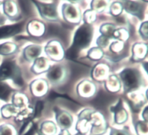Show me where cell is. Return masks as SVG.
I'll return each instance as SVG.
<instances>
[{"instance_id":"obj_1","label":"cell","mask_w":148,"mask_h":135,"mask_svg":"<svg viewBox=\"0 0 148 135\" xmlns=\"http://www.w3.org/2000/svg\"><path fill=\"white\" fill-rule=\"evenodd\" d=\"M94 28L92 25L83 23L75 31L73 37V41L69 53L72 57L76 56L81 51L89 47L92 40Z\"/></svg>"},{"instance_id":"obj_2","label":"cell","mask_w":148,"mask_h":135,"mask_svg":"<svg viewBox=\"0 0 148 135\" xmlns=\"http://www.w3.org/2000/svg\"><path fill=\"white\" fill-rule=\"evenodd\" d=\"M118 77L126 94L137 91L144 85L143 75L137 68H124L119 72Z\"/></svg>"},{"instance_id":"obj_3","label":"cell","mask_w":148,"mask_h":135,"mask_svg":"<svg viewBox=\"0 0 148 135\" xmlns=\"http://www.w3.org/2000/svg\"><path fill=\"white\" fill-rule=\"evenodd\" d=\"M5 80H12L18 86L24 85L21 69L13 59H5L0 65V81Z\"/></svg>"},{"instance_id":"obj_4","label":"cell","mask_w":148,"mask_h":135,"mask_svg":"<svg viewBox=\"0 0 148 135\" xmlns=\"http://www.w3.org/2000/svg\"><path fill=\"white\" fill-rule=\"evenodd\" d=\"M38 11L39 14L43 20L48 22H56L59 20L57 7L55 1L48 3L42 1H33Z\"/></svg>"},{"instance_id":"obj_5","label":"cell","mask_w":148,"mask_h":135,"mask_svg":"<svg viewBox=\"0 0 148 135\" xmlns=\"http://www.w3.org/2000/svg\"><path fill=\"white\" fill-rule=\"evenodd\" d=\"M77 1H68L64 3L61 8L63 20L72 25H78L82 20V13L79 6L75 4Z\"/></svg>"},{"instance_id":"obj_6","label":"cell","mask_w":148,"mask_h":135,"mask_svg":"<svg viewBox=\"0 0 148 135\" xmlns=\"http://www.w3.org/2000/svg\"><path fill=\"white\" fill-rule=\"evenodd\" d=\"M44 53L49 60L54 62H62L65 57V51L62 44L56 39L49 40L46 43Z\"/></svg>"},{"instance_id":"obj_7","label":"cell","mask_w":148,"mask_h":135,"mask_svg":"<svg viewBox=\"0 0 148 135\" xmlns=\"http://www.w3.org/2000/svg\"><path fill=\"white\" fill-rule=\"evenodd\" d=\"M68 71L66 66L62 64H54L51 66L46 72V78L49 83L53 85H59L64 83L67 78Z\"/></svg>"},{"instance_id":"obj_8","label":"cell","mask_w":148,"mask_h":135,"mask_svg":"<svg viewBox=\"0 0 148 135\" xmlns=\"http://www.w3.org/2000/svg\"><path fill=\"white\" fill-rule=\"evenodd\" d=\"M90 135H103L108 131V124L101 113L94 111L90 116Z\"/></svg>"},{"instance_id":"obj_9","label":"cell","mask_w":148,"mask_h":135,"mask_svg":"<svg viewBox=\"0 0 148 135\" xmlns=\"http://www.w3.org/2000/svg\"><path fill=\"white\" fill-rule=\"evenodd\" d=\"M110 111L114 115V124L115 125H123L128 121L129 113L121 98L118 100L115 105L110 107Z\"/></svg>"},{"instance_id":"obj_10","label":"cell","mask_w":148,"mask_h":135,"mask_svg":"<svg viewBox=\"0 0 148 135\" xmlns=\"http://www.w3.org/2000/svg\"><path fill=\"white\" fill-rule=\"evenodd\" d=\"M94 110L92 108H85L79 112L77 116V121L75 125L77 132L88 134L90 130V116Z\"/></svg>"},{"instance_id":"obj_11","label":"cell","mask_w":148,"mask_h":135,"mask_svg":"<svg viewBox=\"0 0 148 135\" xmlns=\"http://www.w3.org/2000/svg\"><path fill=\"white\" fill-rule=\"evenodd\" d=\"M55 114L56 126L61 130H69L74 124V118L72 114L67 111L61 109L60 108L55 106L53 108Z\"/></svg>"},{"instance_id":"obj_12","label":"cell","mask_w":148,"mask_h":135,"mask_svg":"<svg viewBox=\"0 0 148 135\" xmlns=\"http://www.w3.org/2000/svg\"><path fill=\"white\" fill-rule=\"evenodd\" d=\"M77 94L82 98H90L96 94L97 87L90 79H82L78 83L76 88Z\"/></svg>"},{"instance_id":"obj_13","label":"cell","mask_w":148,"mask_h":135,"mask_svg":"<svg viewBox=\"0 0 148 135\" xmlns=\"http://www.w3.org/2000/svg\"><path fill=\"white\" fill-rule=\"evenodd\" d=\"M29 88L33 96L36 98H42L49 92V83L43 78H37L30 82Z\"/></svg>"},{"instance_id":"obj_14","label":"cell","mask_w":148,"mask_h":135,"mask_svg":"<svg viewBox=\"0 0 148 135\" xmlns=\"http://www.w3.org/2000/svg\"><path fill=\"white\" fill-rule=\"evenodd\" d=\"M121 4L123 6V10L126 12L137 17L139 20H143L145 8L141 2L136 1H122Z\"/></svg>"},{"instance_id":"obj_15","label":"cell","mask_w":148,"mask_h":135,"mask_svg":"<svg viewBox=\"0 0 148 135\" xmlns=\"http://www.w3.org/2000/svg\"><path fill=\"white\" fill-rule=\"evenodd\" d=\"M110 75V67L107 64L98 62L92 67L90 72L91 79L98 82H103Z\"/></svg>"},{"instance_id":"obj_16","label":"cell","mask_w":148,"mask_h":135,"mask_svg":"<svg viewBox=\"0 0 148 135\" xmlns=\"http://www.w3.org/2000/svg\"><path fill=\"white\" fill-rule=\"evenodd\" d=\"M2 11L10 21L16 22L20 19V9L15 1H4L2 4Z\"/></svg>"},{"instance_id":"obj_17","label":"cell","mask_w":148,"mask_h":135,"mask_svg":"<svg viewBox=\"0 0 148 135\" xmlns=\"http://www.w3.org/2000/svg\"><path fill=\"white\" fill-rule=\"evenodd\" d=\"M46 30V25L38 20H31L27 23L26 31L31 37L39 38L45 34Z\"/></svg>"},{"instance_id":"obj_18","label":"cell","mask_w":148,"mask_h":135,"mask_svg":"<svg viewBox=\"0 0 148 135\" xmlns=\"http://www.w3.org/2000/svg\"><path fill=\"white\" fill-rule=\"evenodd\" d=\"M148 46L145 43H135L132 47L131 61L133 62H143L147 56Z\"/></svg>"},{"instance_id":"obj_19","label":"cell","mask_w":148,"mask_h":135,"mask_svg":"<svg viewBox=\"0 0 148 135\" xmlns=\"http://www.w3.org/2000/svg\"><path fill=\"white\" fill-rule=\"evenodd\" d=\"M43 51V47L38 44H30L25 46L23 51V56L26 62L31 63L40 57Z\"/></svg>"},{"instance_id":"obj_20","label":"cell","mask_w":148,"mask_h":135,"mask_svg":"<svg viewBox=\"0 0 148 135\" xmlns=\"http://www.w3.org/2000/svg\"><path fill=\"white\" fill-rule=\"evenodd\" d=\"M50 60L44 56H40L37 58L33 62V65L30 68V71L35 75H41L46 73L51 67Z\"/></svg>"},{"instance_id":"obj_21","label":"cell","mask_w":148,"mask_h":135,"mask_svg":"<svg viewBox=\"0 0 148 135\" xmlns=\"http://www.w3.org/2000/svg\"><path fill=\"white\" fill-rule=\"evenodd\" d=\"M105 89L111 93H117L121 89V83L118 75L111 74L103 82Z\"/></svg>"},{"instance_id":"obj_22","label":"cell","mask_w":148,"mask_h":135,"mask_svg":"<svg viewBox=\"0 0 148 135\" xmlns=\"http://www.w3.org/2000/svg\"><path fill=\"white\" fill-rule=\"evenodd\" d=\"M11 103L19 111L27 108L30 105L29 99L24 93L21 92H15L12 96Z\"/></svg>"},{"instance_id":"obj_23","label":"cell","mask_w":148,"mask_h":135,"mask_svg":"<svg viewBox=\"0 0 148 135\" xmlns=\"http://www.w3.org/2000/svg\"><path fill=\"white\" fill-rule=\"evenodd\" d=\"M23 23H20L0 27V38H5L18 34L23 29Z\"/></svg>"},{"instance_id":"obj_24","label":"cell","mask_w":148,"mask_h":135,"mask_svg":"<svg viewBox=\"0 0 148 135\" xmlns=\"http://www.w3.org/2000/svg\"><path fill=\"white\" fill-rule=\"evenodd\" d=\"M57 132L58 128L56 123L51 120L42 122L37 130V133L39 135H56Z\"/></svg>"},{"instance_id":"obj_25","label":"cell","mask_w":148,"mask_h":135,"mask_svg":"<svg viewBox=\"0 0 148 135\" xmlns=\"http://www.w3.org/2000/svg\"><path fill=\"white\" fill-rule=\"evenodd\" d=\"M130 98V101L132 104V107L135 109H140L142 106H143V104L146 102L147 98L144 97L143 93L137 91L131 93L127 94Z\"/></svg>"},{"instance_id":"obj_26","label":"cell","mask_w":148,"mask_h":135,"mask_svg":"<svg viewBox=\"0 0 148 135\" xmlns=\"http://www.w3.org/2000/svg\"><path fill=\"white\" fill-rule=\"evenodd\" d=\"M18 46L13 42L7 41L0 44V55L4 56H11L18 51Z\"/></svg>"},{"instance_id":"obj_27","label":"cell","mask_w":148,"mask_h":135,"mask_svg":"<svg viewBox=\"0 0 148 135\" xmlns=\"http://www.w3.org/2000/svg\"><path fill=\"white\" fill-rule=\"evenodd\" d=\"M130 31L126 27H116L113 33V39L114 40L125 43L130 39Z\"/></svg>"},{"instance_id":"obj_28","label":"cell","mask_w":148,"mask_h":135,"mask_svg":"<svg viewBox=\"0 0 148 135\" xmlns=\"http://www.w3.org/2000/svg\"><path fill=\"white\" fill-rule=\"evenodd\" d=\"M0 111L2 118L5 119H9L12 117L14 118L18 113V110L12 103H7L3 106Z\"/></svg>"},{"instance_id":"obj_29","label":"cell","mask_w":148,"mask_h":135,"mask_svg":"<svg viewBox=\"0 0 148 135\" xmlns=\"http://www.w3.org/2000/svg\"><path fill=\"white\" fill-rule=\"evenodd\" d=\"M104 54H105V53H104L103 49H101L98 46H94V47L90 48L88 51L87 57L91 61L98 62V61H100L103 58Z\"/></svg>"},{"instance_id":"obj_30","label":"cell","mask_w":148,"mask_h":135,"mask_svg":"<svg viewBox=\"0 0 148 135\" xmlns=\"http://www.w3.org/2000/svg\"><path fill=\"white\" fill-rule=\"evenodd\" d=\"M116 28V26L114 23H103L99 27V33H101V36H105L109 39H113V33Z\"/></svg>"},{"instance_id":"obj_31","label":"cell","mask_w":148,"mask_h":135,"mask_svg":"<svg viewBox=\"0 0 148 135\" xmlns=\"http://www.w3.org/2000/svg\"><path fill=\"white\" fill-rule=\"evenodd\" d=\"M90 10L95 12V13H101L108 8V2L106 1H99V0H93L90 2Z\"/></svg>"},{"instance_id":"obj_32","label":"cell","mask_w":148,"mask_h":135,"mask_svg":"<svg viewBox=\"0 0 148 135\" xmlns=\"http://www.w3.org/2000/svg\"><path fill=\"white\" fill-rule=\"evenodd\" d=\"M123 6L121 1H113L108 7V13L113 17H119L122 14Z\"/></svg>"},{"instance_id":"obj_33","label":"cell","mask_w":148,"mask_h":135,"mask_svg":"<svg viewBox=\"0 0 148 135\" xmlns=\"http://www.w3.org/2000/svg\"><path fill=\"white\" fill-rule=\"evenodd\" d=\"M96 13L92 10H86L84 12L82 16V19L83 20V23L87 25H92L96 20Z\"/></svg>"},{"instance_id":"obj_34","label":"cell","mask_w":148,"mask_h":135,"mask_svg":"<svg viewBox=\"0 0 148 135\" xmlns=\"http://www.w3.org/2000/svg\"><path fill=\"white\" fill-rule=\"evenodd\" d=\"M13 90L7 84L0 81V99L7 101Z\"/></svg>"},{"instance_id":"obj_35","label":"cell","mask_w":148,"mask_h":135,"mask_svg":"<svg viewBox=\"0 0 148 135\" xmlns=\"http://www.w3.org/2000/svg\"><path fill=\"white\" fill-rule=\"evenodd\" d=\"M134 130L137 135H148V124L144 121H137L134 124Z\"/></svg>"},{"instance_id":"obj_36","label":"cell","mask_w":148,"mask_h":135,"mask_svg":"<svg viewBox=\"0 0 148 135\" xmlns=\"http://www.w3.org/2000/svg\"><path fill=\"white\" fill-rule=\"evenodd\" d=\"M0 135H17V132L14 126L4 124L0 126Z\"/></svg>"},{"instance_id":"obj_37","label":"cell","mask_w":148,"mask_h":135,"mask_svg":"<svg viewBox=\"0 0 148 135\" xmlns=\"http://www.w3.org/2000/svg\"><path fill=\"white\" fill-rule=\"evenodd\" d=\"M109 51L113 53H119L124 50V43L119 40H113L109 44Z\"/></svg>"},{"instance_id":"obj_38","label":"cell","mask_w":148,"mask_h":135,"mask_svg":"<svg viewBox=\"0 0 148 135\" xmlns=\"http://www.w3.org/2000/svg\"><path fill=\"white\" fill-rule=\"evenodd\" d=\"M138 33L140 37L144 40H147L148 38V22L147 20L143 22L139 27Z\"/></svg>"},{"instance_id":"obj_39","label":"cell","mask_w":148,"mask_h":135,"mask_svg":"<svg viewBox=\"0 0 148 135\" xmlns=\"http://www.w3.org/2000/svg\"><path fill=\"white\" fill-rule=\"evenodd\" d=\"M110 40H111V39H109L108 38H106L105 36H103L100 35V36H98V38L96 39L95 43H96V45L98 47L103 49L105 48H106L108 46H109Z\"/></svg>"},{"instance_id":"obj_40","label":"cell","mask_w":148,"mask_h":135,"mask_svg":"<svg viewBox=\"0 0 148 135\" xmlns=\"http://www.w3.org/2000/svg\"><path fill=\"white\" fill-rule=\"evenodd\" d=\"M43 107H44V105H43V102L41 101H39L36 103L35 107H33V119L36 118H38V117L40 116L42 114V111L43 109Z\"/></svg>"},{"instance_id":"obj_41","label":"cell","mask_w":148,"mask_h":135,"mask_svg":"<svg viewBox=\"0 0 148 135\" xmlns=\"http://www.w3.org/2000/svg\"><path fill=\"white\" fill-rule=\"evenodd\" d=\"M109 135H131V134L130 132L124 129H116L114 127H111Z\"/></svg>"},{"instance_id":"obj_42","label":"cell","mask_w":148,"mask_h":135,"mask_svg":"<svg viewBox=\"0 0 148 135\" xmlns=\"http://www.w3.org/2000/svg\"><path fill=\"white\" fill-rule=\"evenodd\" d=\"M142 119H143V121H145V122H148V106H146L143 110V112H142Z\"/></svg>"},{"instance_id":"obj_43","label":"cell","mask_w":148,"mask_h":135,"mask_svg":"<svg viewBox=\"0 0 148 135\" xmlns=\"http://www.w3.org/2000/svg\"><path fill=\"white\" fill-rule=\"evenodd\" d=\"M58 135H72L70 132L67 130H61L60 132L59 133Z\"/></svg>"},{"instance_id":"obj_44","label":"cell","mask_w":148,"mask_h":135,"mask_svg":"<svg viewBox=\"0 0 148 135\" xmlns=\"http://www.w3.org/2000/svg\"><path fill=\"white\" fill-rule=\"evenodd\" d=\"M0 21H1V22H4V18L2 17V16L1 15V14H0Z\"/></svg>"},{"instance_id":"obj_45","label":"cell","mask_w":148,"mask_h":135,"mask_svg":"<svg viewBox=\"0 0 148 135\" xmlns=\"http://www.w3.org/2000/svg\"><path fill=\"white\" fill-rule=\"evenodd\" d=\"M74 135H88V134H81V133H79V132H77L76 134H75Z\"/></svg>"}]
</instances>
